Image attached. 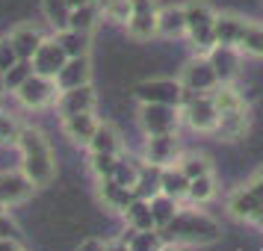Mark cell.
I'll list each match as a JSON object with an SVG mask.
<instances>
[{
	"label": "cell",
	"instance_id": "24",
	"mask_svg": "<svg viewBox=\"0 0 263 251\" xmlns=\"http://www.w3.org/2000/svg\"><path fill=\"white\" fill-rule=\"evenodd\" d=\"M237 48H239V53H242L246 60H263V21L246 18Z\"/></svg>",
	"mask_w": 263,
	"mask_h": 251
},
{
	"label": "cell",
	"instance_id": "16",
	"mask_svg": "<svg viewBox=\"0 0 263 251\" xmlns=\"http://www.w3.org/2000/svg\"><path fill=\"white\" fill-rule=\"evenodd\" d=\"M228 213L239 219V222H249V225H263V198L251 186L237 189L228 198Z\"/></svg>",
	"mask_w": 263,
	"mask_h": 251
},
{
	"label": "cell",
	"instance_id": "4",
	"mask_svg": "<svg viewBox=\"0 0 263 251\" xmlns=\"http://www.w3.org/2000/svg\"><path fill=\"white\" fill-rule=\"evenodd\" d=\"M216 6L207 0H186L183 15H186V36L192 45V53H207L213 48V21H216Z\"/></svg>",
	"mask_w": 263,
	"mask_h": 251
},
{
	"label": "cell",
	"instance_id": "14",
	"mask_svg": "<svg viewBox=\"0 0 263 251\" xmlns=\"http://www.w3.org/2000/svg\"><path fill=\"white\" fill-rule=\"evenodd\" d=\"M207 60L213 65L216 77H219V83H234L242 71V53H239L237 45H213V48L207 50Z\"/></svg>",
	"mask_w": 263,
	"mask_h": 251
},
{
	"label": "cell",
	"instance_id": "42",
	"mask_svg": "<svg viewBox=\"0 0 263 251\" xmlns=\"http://www.w3.org/2000/svg\"><path fill=\"white\" fill-rule=\"evenodd\" d=\"M163 251H180V248H178V245H166Z\"/></svg>",
	"mask_w": 263,
	"mask_h": 251
},
{
	"label": "cell",
	"instance_id": "25",
	"mask_svg": "<svg viewBox=\"0 0 263 251\" xmlns=\"http://www.w3.org/2000/svg\"><path fill=\"white\" fill-rule=\"evenodd\" d=\"M86 148H89V151H98V154H124V139H121V133L116 130V124H109V121L101 119L95 136L89 139Z\"/></svg>",
	"mask_w": 263,
	"mask_h": 251
},
{
	"label": "cell",
	"instance_id": "30",
	"mask_svg": "<svg viewBox=\"0 0 263 251\" xmlns=\"http://www.w3.org/2000/svg\"><path fill=\"white\" fill-rule=\"evenodd\" d=\"M104 18H101V6L95 3H89V6H80V9H71V18H68V27L71 30H77V33H95L98 24H101Z\"/></svg>",
	"mask_w": 263,
	"mask_h": 251
},
{
	"label": "cell",
	"instance_id": "18",
	"mask_svg": "<svg viewBox=\"0 0 263 251\" xmlns=\"http://www.w3.org/2000/svg\"><path fill=\"white\" fill-rule=\"evenodd\" d=\"M136 195H139L136 189L121 186L119 180H112V178L98 180V198H101V204H104V210H109V213H124L127 204H130Z\"/></svg>",
	"mask_w": 263,
	"mask_h": 251
},
{
	"label": "cell",
	"instance_id": "35",
	"mask_svg": "<svg viewBox=\"0 0 263 251\" xmlns=\"http://www.w3.org/2000/svg\"><path fill=\"white\" fill-rule=\"evenodd\" d=\"M21 121L15 119L12 112H0V148H15L18 136H21Z\"/></svg>",
	"mask_w": 263,
	"mask_h": 251
},
{
	"label": "cell",
	"instance_id": "20",
	"mask_svg": "<svg viewBox=\"0 0 263 251\" xmlns=\"http://www.w3.org/2000/svg\"><path fill=\"white\" fill-rule=\"evenodd\" d=\"M6 36H9V42L15 45V50H18V56H21V60H30V56L36 53L39 45L48 38L36 24H33V21H21V24H15Z\"/></svg>",
	"mask_w": 263,
	"mask_h": 251
},
{
	"label": "cell",
	"instance_id": "22",
	"mask_svg": "<svg viewBox=\"0 0 263 251\" xmlns=\"http://www.w3.org/2000/svg\"><path fill=\"white\" fill-rule=\"evenodd\" d=\"M242 24L246 18L234 9H225V12H216L213 21V45H237L239 33H242Z\"/></svg>",
	"mask_w": 263,
	"mask_h": 251
},
{
	"label": "cell",
	"instance_id": "1",
	"mask_svg": "<svg viewBox=\"0 0 263 251\" xmlns=\"http://www.w3.org/2000/svg\"><path fill=\"white\" fill-rule=\"evenodd\" d=\"M15 151L21 154L18 168L30 178V183H33L36 189H45V186L53 183V178H57V154H53L48 133L42 130V127H36V124H24V127H21V136H18V145H15Z\"/></svg>",
	"mask_w": 263,
	"mask_h": 251
},
{
	"label": "cell",
	"instance_id": "31",
	"mask_svg": "<svg viewBox=\"0 0 263 251\" xmlns=\"http://www.w3.org/2000/svg\"><path fill=\"white\" fill-rule=\"evenodd\" d=\"M148 207H151V216H154L157 230H163V227L175 219V213L180 210V201L168 198V195H163V192H154V195L148 198Z\"/></svg>",
	"mask_w": 263,
	"mask_h": 251
},
{
	"label": "cell",
	"instance_id": "13",
	"mask_svg": "<svg viewBox=\"0 0 263 251\" xmlns=\"http://www.w3.org/2000/svg\"><path fill=\"white\" fill-rule=\"evenodd\" d=\"M33 192H36V186L30 183V178H27L21 168H6V171H0V201H3L6 210L30 201Z\"/></svg>",
	"mask_w": 263,
	"mask_h": 251
},
{
	"label": "cell",
	"instance_id": "28",
	"mask_svg": "<svg viewBox=\"0 0 263 251\" xmlns=\"http://www.w3.org/2000/svg\"><path fill=\"white\" fill-rule=\"evenodd\" d=\"M175 166L186 175V178H201V175H216V168H213V160L204 154V151H180L178 157V163Z\"/></svg>",
	"mask_w": 263,
	"mask_h": 251
},
{
	"label": "cell",
	"instance_id": "29",
	"mask_svg": "<svg viewBox=\"0 0 263 251\" xmlns=\"http://www.w3.org/2000/svg\"><path fill=\"white\" fill-rule=\"evenodd\" d=\"M219 195V186H216V175H201V178L190 180V189H186V204H195V207H204L210 204Z\"/></svg>",
	"mask_w": 263,
	"mask_h": 251
},
{
	"label": "cell",
	"instance_id": "7",
	"mask_svg": "<svg viewBox=\"0 0 263 251\" xmlns=\"http://www.w3.org/2000/svg\"><path fill=\"white\" fill-rule=\"evenodd\" d=\"M180 151H183V145H180V130L175 133H151V136H145L142 142V163L148 168H166V166H175L178 163Z\"/></svg>",
	"mask_w": 263,
	"mask_h": 251
},
{
	"label": "cell",
	"instance_id": "33",
	"mask_svg": "<svg viewBox=\"0 0 263 251\" xmlns=\"http://www.w3.org/2000/svg\"><path fill=\"white\" fill-rule=\"evenodd\" d=\"M98 6H101V18L109 24L124 27L130 18V0H98Z\"/></svg>",
	"mask_w": 263,
	"mask_h": 251
},
{
	"label": "cell",
	"instance_id": "23",
	"mask_svg": "<svg viewBox=\"0 0 263 251\" xmlns=\"http://www.w3.org/2000/svg\"><path fill=\"white\" fill-rule=\"evenodd\" d=\"M186 189H190V178L180 171L178 166H166L160 168V175H157V192H163L168 198H175V201H186Z\"/></svg>",
	"mask_w": 263,
	"mask_h": 251
},
{
	"label": "cell",
	"instance_id": "8",
	"mask_svg": "<svg viewBox=\"0 0 263 251\" xmlns=\"http://www.w3.org/2000/svg\"><path fill=\"white\" fill-rule=\"evenodd\" d=\"M136 124L145 136L151 133H175L183 127L180 121V107L172 104H139L136 107Z\"/></svg>",
	"mask_w": 263,
	"mask_h": 251
},
{
	"label": "cell",
	"instance_id": "21",
	"mask_svg": "<svg viewBox=\"0 0 263 251\" xmlns=\"http://www.w3.org/2000/svg\"><path fill=\"white\" fill-rule=\"evenodd\" d=\"M57 86L60 89H71V86L92 83V60L89 56H68L65 65L57 71Z\"/></svg>",
	"mask_w": 263,
	"mask_h": 251
},
{
	"label": "cell",
	"instance_id": "5",
	"mask_svg": "<svg viewBox=\"0 0 263 251\" xmlns=\"http://www.w3.org/2000/svg\"><path fill=\"white\" fill-rule=\"evenodd\" d=\"M9 95L18 101V107H21V109L39 112V109L53 107V101H57V95H60V86H57L53 77H45V74L33 71L24 83L18 86L15 92H9Z\"/></svg>",
	"mask_w": 263,
	"mask_h": 251
},
{
	"label": "cell",
	"instance_id": "3",
	"mask_svg": "<svg viewBox=\"0 0 263 251\" xmlns=\"http://www.w3.org/2000/svg\"><path fill=\"white\" fill-rule=\"evenodd\" d=\"M163 237L168 245H207L219 237V225L204 210L190 204V207H180L175 219L163 227Z\"/></svg>",
	"mask_w": 263,
	"mask_h": 251
},
{
	"label": "cell",
	"instance_id": "26",
	"mask_svg": "<svg viewBox=\"0 0 263 251\" xmlns=\"http://www.w3.org/2000/svg\"><path fill=\"white\" fill-rule=\"evenodd\" d=\"M121 216H124L127 230H157L154 216H151V207H148V198H139V195H136Z\"/></svg>",
	"mask_w": 263,
	"mask_h": 251
},
{
	"label": "cell",
	"instance_id": "10",
	"mask_svg": "<svg viewBox=\"0 0 263 251\" xmlns=\"http://www.w3.org/2000/svg\"><path fill=\"white\" fill-rule=\"evenodd\" d=\"M160 0H130V18L124 24V33L133 42H151L157 38V12Z\"/></svg>",
	"mask_w": 263,
	"mask_h": 251
},
{
	"label": "cell",
	"instance_id": "19",
	"mask_svg": "<svg viewBox=\"0 0 263 251\" xmlns=\"http://www.w3.org/2000/svg\"><path fill=\"white\" fill-rule=\"evenodd\" d=\"M157 36L160 38H183L186 36V15H183V3H166L157 12Z\"/></svg>",
	"mask_w": 263,
	"mask_h": 251
},
{
	"label": "cell",
	"instance_id": "17",
	"mask_svg": "<svg viewBox=\"0 0 263 251\" xmlns=\"http://www.w3.org/2000/svg\"><path fill=\"white\" fill-rule=\"evenodd\" d=\"M65 50L60 48V42L53 36H48L42 45L36 48V53L30 56V62H33V71L36 74H45V77H57V71H60L62 65H65Z\"/></svg>",
	"mask_w": 263,
	"mask_h": 251
},
{
	"label": "cell",
	"instance_id": "38",
	"mask_svg": "<svg viewBox=\"0 0 263 251\" xmlns=\"http://www.w3.org/2000/svg\"><path fill=\"white\" fill-rule=\"evenodd\" d=\"M107 245H109V239H104V237H86L77 245V251H107Z\"/></svg>",
	"mask_w": 263,
	"mask_h": 251
},
{
	"label": "cell",
	"instance_id": "27",
	"mask_svg": "<svg viewBox=\"0 0 263 251\" xmlns=\"http://www.w3.org/2000/svg\"><path fill=\"white\" fill-rule=\"evenodd\" d=\"M50 36L60 42V48L65 50V56H89V50H92V36H89V33H77L71 27L57 30V33H50Z\"/></svg>",
	"mask_w": 263,
	"mask_h": 251
},
{
	"label": "cell",
	"instance_id": "40",
	"mask_svg": "<svg viewBox=\"0 0 263 251\" xmlns=\"http://www.w3.org/2000/svg\"><path fill=\"white\" fill-rule=\"evenodd\" d=\"M249 186H251V189H254V192H257V195L263 198V168H260V171H257V175H254V178L249 180Z\"/></svg>",
	"mask_w": 263,
	"mask_h": 251
},
{
	"label": "cell",
	"instance_id": "12",
	"mask_svg": "<svg viewBox=\"0 0 263 251\" xmlns=\"http://www.w3.org/2000/svg\"><path fill=\"white\" fill-rule=\"evenodd\" d=\"M57 115H71V112H98V92L92 83L71 86V89H60V95L53 101Z\"/></svg>",
	"mask_w": 263,
	"mask_h": 251
},
{
	"label": "cell",
	"instance_id": "37",
	"mask_svg": "<svg viewBox=\"0 0 263 251\" xmlns=\"http://www.w3.org/2000/svg\"><path fill=\"white\" fill-rule=\"evenodd\" d=\"M18 62H21V56H18L15 45L9 42V36H0V74H6Z\"/></svg>",
	"mask_w": 263,
	"mask_h": 251
},
{
	"label": "cell",
	"instance_id": "6",
	"mask_svg": "<svg viewBox=\"0 0 263 251\" xmlns=\"http://www.w3.org/2000/svg\"><path fill=\"white\" fill-rule=\"evenodd\" d=\"M180 121L183 127H190L192 133L201 136H213L216 121H219V109H216L210 92L207 95H186L180 104Z\"/></svg>",
	"mask_w": 263,
	"mask_h": 251
},
{
	"label": "cell",
	"instance_id": "2",
	"mask_svg": "<svg viewBox=\"0 0 263 251\" xmlns=\"http://www.w3.org/2000/svg\"><path fill=\"white\" fill-rule=\"evenodd\" d=\"M216 109H219V121H216L213 136L219 142H239L251 127V112L246 98L239 95V89L234 83H219L210 92Z\"/></svg>",
	"mask_w": 263,
	"mask_h": 251
},
{
	"label": "cell",
	"instance_id": "41",
	"mask_svg": "<svg viewBox=\"0 0 263 251\" xmlns=\"http://www.w3.org/2000/svg\"><path fill=\"white\" fill-rule=\"evenodd\" d=\"M89 3H95V0H68L71 9H80V6H89Z\"/></svg>",
	"mask_w": 263,
	"mask_h": 251
},
{
	"label": "cell",
	"instance_id": "39",
	"mask_svg": "<svg viewBox=\"0 0 263 251\" xmlns=\"http://www.w3.org/2000/svg\"><path fill=\"white\" fill-rule=\"evenodd\" d=\"M0 251H27L15 237H0Z\"/></svg>",
	"mask_w": 263,
	"mask_h": 251
},
{
	"label": "cell",
	"instance_id": "32",
	"mask_svg": "<svg viewBox=\"0 0 263 251\" xmlns=\"http://www.w3.org/2000/svg\"><path fill=\"white\" fill-rule=\"evenodd\" d=\"M42 18L48 21V27L53 33L57 30H65L68 27V18H71L68 0H42Z\"/></svg>",
	"mask_w": 263,
	"mask_h": 251
},
{
	"label": "cell",
	"instance_id": "36",
	"mask_svg": "<svg viewBox=\"0 0 263 251\" xmlns=\"http://www.w3.org/2000/svg\"><path fill=\"white\" fill-rule=\"evenodd\" d=\"M30 74H33V62H30V60H21L18 65H12L9 71L0 74V77H3V86H6V92H15V89L24 83Z\"/></svg>",
	"mask_w": 263,
	"mask_h": 251
},
{
	"label": "cell",
	"instance_id": "34",
	"mask_svg": "<svg viewBox=\"0 0 263 251\" xmlns=\"http://www.w3.org/2000/svg\"><path fill=\"white\" fill-rule=\"evenodd\" d=\"M119 160H121V154H98V151H89V171L95 175V180L112 178Z\"/></svg>",
	"mask_w": 263,
	"mask_h": 251
},
{
	"label": "cell",
	"instance_id": "9",
	"mask_svg": "<svg viewBox=\"0 0 263 251\" xmlns=\"http://www.w3.org/2000/svg\"><path fill=\"white\" fill-rule=\"evenodd\" d=\"M178 80L186 89V95H207V92H213L216 86H219V77H216L207 53H192V60L180 68Z\"/></svg>",
	"mask_w": 263,
	"mask_h": 251
},
{
	"label": "cell",
	"instance_id": "11",
	"mask_svg": "<svg viewBox=\"0 0 263 251\" xmlns=\"http://www.w3.org/2000/svg\"><path fill=\"white\" fill-rule=\"evenodd\" d=\"M133 95H136L139 104H172V107H180L186 89L180 86L178 77H154V80H142Z\"/></svg>",
	"mask_w": 263,
	"mask_h": 251
},
{
	"label": "cell",
	"instance_id": "15",
	"mask_svg": "<svg viewBox=\"0 0 263 251\" xmlns=\"http://www.w3.org/2000/svg\"><path fill=\"white\" fill-rule=\"evenodd\" d=\"M98 124H101V115L98 112H71V115H62L60 119V130L71 145L86 148L89 139L95 136Z\"/></svg>",
	"mask_w": 263,
	"mask_h": 251
}]
</instances>
